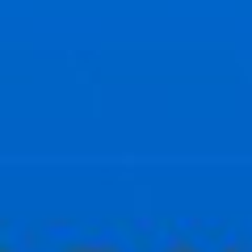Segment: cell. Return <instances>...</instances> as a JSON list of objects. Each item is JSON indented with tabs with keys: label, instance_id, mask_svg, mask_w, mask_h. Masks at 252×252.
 <instances>
[{
	"label": "cell",
	"instance_id": "obj_1",
	"mask_svg": "<svg viewBox=\"0 0 252 252\" xmlns=\"http://www.w3.org/2000/svg\"><path fill=\"white\" fill-rule=\"evenodd\" d=\"M0 252H4V248H0Z\"/></svg>",
	"mask_w": 252,
	"mask_h": 252
}]
</instances>
